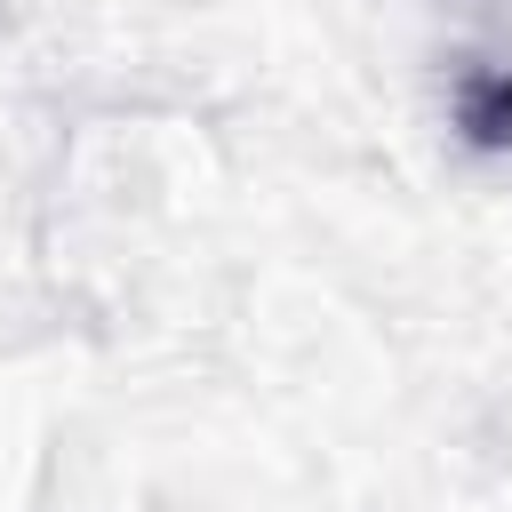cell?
Instances as JSON below:
<instances>
[{
  "label": "cell",
  "mask_w": 512,
  "mask_h": 512,
  "mask_svg": "<svg viewBox=\"0 0 512 512\" xmlns=\"http://www.w3.org/2000/svg\"><path fill=\"white\" fill-rule=\"evenodd\" d=\"M464 128H472L480 144H504V136H512V80H504V72H472V80H464Z\"/></svg>",
  "instance_id": "6da1fadb"
}]
</instances>
